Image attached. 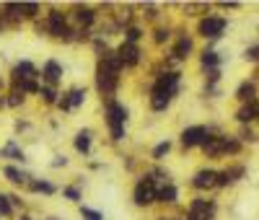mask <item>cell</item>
Segmentation results:
<instances>
[{
  "label": "cell",
  "instance_id": "1",
  "mask_svg": "<svg viewBox=\"0 0 259 220\" xmlns=\"http://www.w3.org/2000/svg\"><path fill=\"white\" fill-rule=\"evenodd\" d=\"M104 109V127L109 135V145H122L127 140V124H130V107L122 99H109L101 101Z\"/></svg>",
  "mask_w": 259,
  "mask_h": 220
},
{
  "label": "cell",
  "instance_id": "2",
  "mask_svg": "<svg viewBox=\"0 0 259 220\" xmlns=\"http://www.w3.org/2000/svg\"><path fill=\"white\" fill-rule=\"evenodd\" d=\"M122 88V73L111 70V67H106L104 62H96L94 67V91L99 94L101 101H109V99H117Z\"/></svg>",
  "mask_w": 259,
  "mask_h": 220
},
{
  "label": "cell",
  "instance_id": "3",
  "mask_svg": "<svg viewBox=\"0 0 259 220\" xmlns=\"http://www.w3.org/2000/svg\"><path fill=\"white\" fill-rule=\"evenodd\" d=\"M155 194H158V184H155L145 171H140L138 176H135L132 194H130L132 205L138 207V210H151V207H155Z\"/></svg>",
  "mask_w": 259,
  "mask_h": 220
},
{
  "label": "cell",
  "instance_id": "4",
  "mask_svg": "<svg viewBox=\"0 0 259 220\" xmlns=\"http://www.w3.org/2000/svg\"><path fill=\"white\" fill-rule=\"evenodd\" d=\"M192 55H195V37H192V34H187L182 26H174V42L168 44V55L166 57L174 65H182Z\"/></svg>",
  "mask_w": 259,
  "mask_h": 220
},
{
  "label": "cell",
  "instance_id": "5",
  "mask_svg": "<svg viewBox=\"0 0 259 220\" xmlns=\"http://www.w3.org/2000/svg\"><path fill=\"white\" fill-rule=\"evenodd\" d=\"M67 13H70V24L75 29H88V31H94L99 26V21H101V13H99V8L91 5V3H73V5H67Z\"/></svg>",
  "mask_w": 259,
  "mask_h": 220
},
{
  "label": "cell",
  "instance_id": "6",
  "mask_svg": "<svg viewBox=\"0 0 259 220\" xmlns=\"http://www.w3.org/2000/svg\"><path fill=\"white\" fill-rule=\"evenodd\" d=\"M24 80H42L39 78V65L29 57H18L8 70V88H18Z\"/></svg>",
  "mask_w": 259,
  "mask_h": 220
},
{
  "label": "cell",
  "instance_id": "7",
  "mask_svg": "<svg viewBox=\"0 0 259 220\" xmlns=\"http://www.w3.org/2000/svg\"><path fill=\"white\" fill-rule=\"evenodd\" d=\"M226 29H228V18L226 16H215V13H207V16H202L200 21H197V34L205 42H218L223 34H226Z\"/></svg>",
  "mask_w": 259,
  "mask_h": 220
},
{
  "label": "cell",
  "instance_id": "8",
  "mask_svg": "<svg viewBox=\"0 0 259 220\" xmlns=\"http://www.w3.org/2000/svg\"><path fill=\"white\" fill-rule=\"evenodd\" d=\"M117 57H119V62L125 70H138V67H143L145 62V50H143V44H127V42H119L117 44Z\"/></svg>",
  "mask_w": 259,
  "mask_h": 220
},
{
  "label": "cell",
  "instance_id": "9",
  "mask_svg": "<svg viewBox=\"0 0 259 220\" xmlns=\"http://www.w3.org/2000/svg\"><path fill=\"white\" fill-rule=\"evenodd\" d=\"M210 135V127L207 124H187L182 132H179V148L184 150H195L205 143V137Z\"/></svg>",
  "mask_w": 259,
  "mask_h": 220
},
{
  "label": "cell",
  "instance_id": "10",
  "mask_svg": "<svg viewBox=\"0 0 259 220\" xmlns=\"http://www.w3.org/2000/svg\"><path fill=\"white\" fill-rule=\"evenodd\" d=\"M39 78H42L44 86L60 88L62 80H65V65L57 60V57H47V60L39 65Z\"/></svg>",
  "mask_w": 259,
  "mask_h": 220
},
{
  "label": "cell",
  "instance_id": "11",
  "mask_svg": "<svg viewBox=\"0 0 259 220\" xmlns=\"http://www.w3.org/2000/svg\"><path fill=\"white\" fill-rule=\"evenodd\" d=\"M0 161L13 164V166H26L29 164V156H26V150L21 148L18 137H8V140L0 145Z\"/></svg>",
  "mask_w": 259,
  "mask_h": 220
},
{
  "label": "cell",
  "instance_id": "12",
  "mask_svg": "<svg viewBox=\"0 0 259 220\" xmlns=\"http://www.w3.org/2000/svg\"><path fill=\"white\" fill-rule=\"evenodd\" d=\"M94 145H96V132L91 130V127H81V130H75V135H73V150L78 156L91 158L94 156Z\"/></svg>",
  "mask_w": 259,
  "mask_h": 220
},
{
  "label": "cell",
  "instance_id": "13",
  "mask_svg": "<svg viewBox=\"0 0 259 220\" xmlns=\"http://www.w3.org/2000/svg\"><path fill=\"white\" fill-rule=\"evenodd\" d=\"M0 176H3L13 189H26L29 179L34 176L31 171H26L24 166H13V164H3L0 166Z\"/></svg>",
  "mask_w": 259,
  "mask_h": 220
},
{
  "label": "cell",
  "instance_id": "14",
  "mask_svg": "<svg viewBox=\"0 0 259 220\" xmlns=\"http://www.w3.org/2000/svg\"><path fill=\"white\" fill-rule=\"evenodd\" d=\"M24 192L26 194H42V197H54V194H60V187L47 176H31Z\"/></svg>",
  "mask_w": 259,
  "mask_h": 220
},
{
  "label": "cell",
  "instance_id": "15",
  "mask_svg": "<svg viewBox=\"0 0 259 220\" xmlns=\"http://www.w3.org/2000/svg\"><path fill=\"white\" fill-rule=\"evenodd\" d=\"M215 176H218L215 168H200V171L192 173V179H189V187H192L195 192L215 189Z\"/></svg>",
  "mask_w": 259,
  "mask_h": 220
},
{
  "label": "cell",
  "instance_id": "16",
  "mask_svg": "<svg viewBox=\"0 0 259 220\" xmlns=\"http://www.w3.org/2000/svg\"><path fill=\"white\" fill-rule=\"evenodd\" d=\"M0 16H3V21H5L8 29H21V26H24L21 3H13V0H8V3H0Z\"/></svg>",
  "mask_w": 259,
  "mask_h": 220
},
{
  "label": "cell",
  "instance_id": "17",
  "mask_svg": "<svg viewBox=\"0 0 259 220\" xmlns=\"http://www.w3.org/2000/svg\"><path fill=\"white\" fill-rule=\"evenodd\" d=\"M223 148H226V135H212V130L205 137V143L200 145L205 158H223Z\"/></svg>",
  "mask_w": 259,
  "mask_h": 220
},
{
  "label": "cell",
  "instance_id": "18",
  "mask_svg": "<svg viewBox=\"0 0 259 220\" xmlns=\"http://www.w3.org/2000/svg\"><path fill=\"white\" fill-rule=\"evenodd\" d=\"M148 39L153 42V47H166V44H171L174 42V26H168V24H155L148 29Z\"/></svg>",
  "mask_w": 259,
  "mask_h": 220
},
{
  "label": "cell",
  "instance_id": "19",
  "mask_svg": "<svg viewBox=\"0 0 259 220\" xmlns=\"http://www.w3.org/2000/svg\"><path fill=\"white\" fill-rule=\"evenodd\" d=\"M161 10H163V5H158V3H138V16H140V24L145 26V24H151V26H155V24H161Z\"/></svg>",
  "mask_w": 259,
  "mask_h": 220
},
{
  "label": "cell",
  "instance_id": "20",
  "mask_svg": "<svg viewBox=\"0 0 259 220\" xmlns=\"http://www.w3.org/2000/svg\"><path fill=\"white\" fill-rule=\"evenodd\" d=\"M155 205H158V207H176V205H179V187H176L174 181L158 187V194H155Z\"/></svg>",
  "mask_w": 259,
  "mask_h": 220
},
{
  "label": "cell",
  "instance_id": "21",
  "mask_svg": "<svg viewBox=\"0 0 259 220\" xmlns=\"http://www.w3.org/2000/svg\"><path fill=\"white\" fill-rule=\"evenodd\" d=\"M187 213H212V215H215V213H218V202L210 200V197L197 194V197H192V200H189Z\"/></svg>",
  "mask_w": 259,
  "mask_h": 220
},
{
  "label": "cell",
  "instance_id": "22",
  "mask_svg": "<svg viewBox=\"0 0 259 220\" xmlns=\"http://www.w3.org/2000/svg\"><path fill=\"white\" fill-rule=\"evenodd\" d=\"M65 96L70 101V111H78V109H83V104L88 101V88L86 86H70V88H65Z\"/></svg>",
  "mask_w": 259,
  "mask_h": 220
},
{
  "label": "cell",
  "instance_id": "23",
  "mask_svg": "<svg viewBox=\"0 0 259 220\" xmlns=\"http://www.w3.org/2000/svg\"><path fill=\"white\" fill-rule=\"evenodd\" d=\"M171 150H174V140L171 137H161V140L151 148V164H163Z\"/></svg>",
  "mask_w": 259,
  "mask_h": 220
},
{
  "label": "cell",
  "instance_id": "24",
  "mask_svg": "<svg viewBox=\"0 0 259 220\" xmlns=\"http://www.w3.org/2000/svg\"><path fill=\"white\" fill-rule=\"evenodd\" d=\"M236 122L239 124H252V122H257V117H259V101H252V104H241L239 109H236Z\"/></svg>",
  "mask_w": 259,
  "mask_h": 220
},
{
  "label": "cell",
  "instance_id": "25",
  "mask_svg": "<svg viewBox=\"0 0 259 220\" xmlns=\"http://www.w3.org/2000/svg\"><path fill=\"white\" fill-rule=\"evenodd\" d=\"M21 16H24V24L26 21L34 24V21H39L44 16V8H42V3H37V0H21Z\"/></svg>",
  "mask_w": 259,
  "mask_h": 220
},
{
  "label": "cell",
  "instance_id": "26",
  "mask_svg": "<svg viewBox=\"0 0 259 220\" xmlns=\"http://www.w3.org/2000/svg\"><path fill=\"white\" fill-rule=\"evenodd\" d=\"M145 37H148V29H145L140 21H138V24H132V26H127L125 31H122V42H127V44H143Z\"/></svg>",
  "mask_w": 259,
  "mask_h": 220
},
{
  "label": "cell",
  "instance_id": "27",
  "mask_svg": "<svg viewBox=\"0 0 259 220\" xmlns=\"http://www.w3.org/2000/svg\"><path fill=\"white\" fill-rule=\"evenodd\" d=\"M60 94H62V91L60 88H54V86H44L42 83V88H39V104H42V107H47V109H54V107H57V101H60Z\"/></svg>",
  "mask_w": 259,
  "mask_h": 220
},
{
  "label": "cell",
  "instance_id": "28",
  "mask_svg": "<svg viewBox=\"0 0 259 220\" xmlns=\"http://www.w3.org/2000/svg\"><path fill=\"white\" fill-rule=\"evenodd\" d=\"M60 197L65 202H70V205H83V189L78 187V184H73V181L62 184V187H60Z\"/></svg>",
  "mask_w": 259,
  "mask_h": 220
},
{
  "label": "cell",
  "instance_id": "29",
  "mask_svg": "<svg viewBox=\"0 0 259 220\" xmlns=\"http://www.w3.org/2000/svg\"><path fill=\"white\" fill-rule=\"evenodd\" d=\"M220 62H223L220 52H215L212 47H205V50L200 52V65H202V70H215V67H220Z\"/></svg>",
  "mask_w": 259,
  "mask_h": 220
},
{
  "label": "cell",
  "instance_id": "30",
  "mask_svg": "<svg viewBox=\"0 0 259 220\" xmlns=\"http://www.w3.org/2000/svg\"><path fill=\"white\" fill-rule=\"evenodd\" d=\"M5 101H8V109L13 111V109H24L29 104V96L21 88H8L5 91Z\"/></svg>",
  "mask_w": 259,
  "mask_h": 220
},
{
  "label": "cell",
  "instance_id": "31",
  "mask_svg": "<svg viewBox=\"0 0 259 220\" xmlns=\"http://www.w3.org/2000/svg\"><path fill=\"white\" fill-rule=\"evenodd\" d=\"M236 99H239L241 104L257 101V83H254V80H244V83L236 88Z\"/></svg>",
  "mask_w": 259,
  "mask_h": 220
},
{
  "label": "cell",
  "instance_id": "32",
  "mask_svg": "<svg viewBox=\"0 0 259 220\" xmlns=\"http://www.w3.org/2000/svg\"><path fill=\"white\" fill-rule=\"evenodd\" d=\"M145 173H148V176L158 184V187H163V184H171L174 179H171V173H168L161 164H151L148 168H145Z\"/></svg>",
  "mask_w": 259,
  "mask_h": 220
},
{
  "label": "cell",
  "instance_id": "33",
  "mask_svg": "<svg viewBox=\"0 0 259 220\" xmlns=\"http://www.w3.org/2000/svg\"><path fill=\"white\" fill-rule=\"evenodd\" d=\"M16 218H18V213L10 205L8 192H0V220H16Z\"/></svg>",
  "mask_w": 259,
  "mask_h": 220
},
{
  "label": "cell",
  "instance_id": "34",
  "mask_svg": "<svg viewBox=\"0 0 259 220\" xmlns=\"http://www.w3.org/2000/svg\"><path fill=\"white\" fill-rule=\"evenodd\" d=\"M210 8H212L210 3H184L182 5V10H184L182 16H200L202 18V16L210 13Z\"/></svg>",
  "mask_w": 259,
  "mask_h": 220
},
{
  "label": "cell",
  "instance_id": "35",
  "mask_svg": "<svg viewBox=\"0 0 259 220\" xmlns=\"http://www.w3.org/2000/svg\"><path fill=\"white\" fill-rule=\"evenodd\" d=\"M88 47L94 50V57H96V60H101V57H104L106 52H111V50H114V47H111V42H109V39H101V37H94Z\"/></svg>",
  "mask_w": 259,
  "mask_h": 220
},
{
  "label": "cell",
  "instance_id": "36",
  "mask_svg": "<svg viewBox=\"0 0 259 220\" xmlns=\"http://www.w3.org/2000/svg\"><path fill=\"white\" fill-rule=\"evenodd\" d=\"M241 140L236 135H226V148H223V156H239L241 153Z\"/></svg>",
  "mask_w": 259,
  "mask_h": 220
},
{
  "label": "cell",
  "instance_id": "37",
  "mask_svg": "<svg viewBox=\"0 0 259 220\" xmlns=\"http://www.w3.org/2000/svg\"><path fill=\"white\" fill-rule=\"evenodd\" d=\"M78 215H81L83 220H104V213L91 207V205H78Z\"/></svg>",
  "mask_w": 259,
  "mask_h": 220
},
{
  "label": "cell",
  "instance_id": "38",
  "mask_svg": "<svg viewBox=\"0 0 259 220\" xmlns=\"http://www.w3.org/2000/svg\"><path fill=\"white\" fill-rule=\"evenodd\" d=\"M236 137L241 140V145H244V143H257V140H259V135L252 130L249 124H241V130H239V135H236Z\"/></svg>",
  "mask_w": 259,
  "mask_h": 220
},
{
  "label": "cell",
  "instance_id": "39",
  "mask_svg": "<svg viewBox=\"0 0 259 220\" xmlns=\"http://www.w3.org/2000/svg\"><path fill=\"white\" fill-rule=\"evenodd\" d=\"M24 94L31 99V96H39V88H42V80H24V83L18 86Z\"/></svg>",
  "mask_w": 259,
  "mask_h": 220
},
{
  "label": "cell",
  "instance_id": "40",
  "mask_svg": "<svg viewBox=\"0 0 259 220\" xmlns=\"http://www.w3.org/2000/svg\"><path fill=\"white\" fill-rule=\"evenodd\" d=\"M67 166H70V158H67L65 153H54L52 161H50V168L52 171H60V168H67Z\"/></svg>",
  "mask_w": 259,
  "mask_h": 220
},
{
  "label": "cell",
  "instance_id": "41",
  "mask_svg": "<svg viewBox=\"0 0 259 220\" xmlns=\"http://www.w3.org/2000/svg\"><path fill=\"white\" fill-rule=\"evenodd\" d=\"M226 173H228V179H231V184H236L244 173H246V166L244 164H231L228 168H226Z\"/></svg>",
  "mask_w": 259,
  "mask_h": 220
},
{
  "label": "cell",
  "instance_id": "42",
  "mask_svg": "<svg viewBox=\"0 0 259 220\" xmlns=\"http://www.w3.org/2000/svg\"><path fill=\"white\" fill-rule=\"evenodd\" d=\"M8 197H10V205H13V210H16L18 215L26 213V200H24L18 192H8Z\"/></svg>",
  "mask_w": 259,
  "mask_h": 220
},
{
  "label": "cell",
  "instance_id": "43",
  "mask_svg": "<svg viewBox=\"0 0 259 220\" xmlns=\"http://www.w3.org/2000/svg\"><path fill=\"white\" fill-rule=\"evenodd\" d=\"M244 60H246V62H259V42L244 50Z\"/></svg>",
  "mask_w": 259,
  "mask_h": 220
},
{
  "label": "cell",
  "instance_id": "44",
  "mask_svg": "<svg viewBox=\"0 0 259 220\" xmlns=\"http://www.w3.org/2000/svg\"><path fill=\"white\" fill-rule=\"evenodd\" d=\"M29 130H31V122L29 119H13V137L16 135H24Z\"/></svg>",
  "mask_w": 259,
  "mask_h": 220
},
{
  "label": "cell",
  "instance_id": "45",
  "mask_svg": "<svg viewBox=\"0 0 259 220\" xmlns=\"http://www.w3.org/2000/svg\"><path fill=\"white\" fill-rule=\"evenodd\" d=\"M218 83H220V67L205 70V86H218Z\"/></svg>",
  "mask_w": 259,
  "mask_h": 220
},
{
  "label": "cell",
  "instance_id": "46",
  "mask_svg": "<svg viewBox=\"0 0 259 220\" xmlns=\"http://www.w3.org/2000/svg\"><path fill=\"white\" fill-rule=\"evenodd\" d=\"M122 166H125L130 173H135V171H138V166H140V161L135 156H125V158H122Z\"/></svg>",
  "mask_w": 259,
  "mask_h": 220
},
{
  "label": "cell",
  "instance_id": "47",
  "mask_svg": "<svg viewBox=\"0 0 259 220\" xmlns=\"http://www.w3.org/2000/svg\"><path fill=\"white\" fill-rule=\"evenodd\" d=\"M182 220H215L212 213H187Z\"/></svg>",
  "mask_w": 259,
  "mask_h": 220
},
{
  "label": "cell",
  "instance_id": "48",
  "mask_svg": "<svg viewBox=\"0 0 259 220\" xmlns=\"http://www.w3.org/2000/svg\"><path fill=\"white\" fill-rule=\"evenodd\" d=\"M88 168H91V171H101V168H104V161H88Z\"/></svg>",
  "mask_w": 259,
  "mask_h": 220
},
{
  "label": "cell",
  "instance_id": "49",
  "mask_svg": "<svg viewBox=\"0 0 259 220\" xmlns=\"http://www.w3.org/2000/svg\"><path fill=\"white\" fill-rule=\"evenodd\" d=\"M220 8H223V10H239L241 3H233V0H231V3H220Z\"/></svg>",
  "mask_w": 259,
  "mask_h": 220
},
{
  "label": "cell",
  "instance_id": "50",
  "mask_svg": "<svg viewBox=\"0 0 259 220\" xmlns=\"http://www.w3.org/2000/svg\"><path fill=\"white\" fill-rule=\"evenodd\" d=\"M8 91V80H5V75H0V94H5Z\"/></svg>",
  "mask_w": 259,
  "mask_h": 220
},
{
  "label": "cell",
  "instance_id": "51",
  "mask_svg": "<svg viewBox=\"0 0 259 220\" xmlns=\"http://www.w3.org/2000/svg\"><path fill=\"white\" fill-rule=\"evenodd\" d=\"M16 220H37V218H34V215H31L29 210H26V213H21V215H18Z\"/></svg>",
  "mask_w": 259,
  "mask_h": 220
},
{
  "label": "cell",
  "instance_id": "52",
  "mask_svg": "<svg viewBox=\"0 0 259 220\" xmlns=\"http://www.w3.org/2000/svg\"><path fill=\"white\" fill-rule=\"evenodd\" d=\"M8 109V101H5V94H0V111Z\"/></svg>",
  "mask_w": 259,
  "mask_h": 220
},
{
  "label": "cell",
  "instance_id": "53",
  "mask_svg": "<svg viewBox=\"0 0 259 220\" xmlns=\"http://www.w3.org/2000/svg\"><path fill=\"white\" fill-rule=\"evenodd\" d=\"M153 220H182V218H176V215H158V218H153Z\"/></svg>",
  "mask_w": 259,
  "mask_h": 220
},
{
  "label": "cell",
  "instance_id": "54",
  "mask_svg": "<svg viewBox=\"0 0 259 220\" xmlns=\"http://www.w3.org/2000/svg\"><path fill=\"white\" fill-rule=\"evenodd\" d=\"M50 127H52V130H60V119L52 117V119H50Z\"/></svg>",
  "mask_w": 259,
  "mask_h": 220
},
{
  "label": "cell",
  "instance_id": "55",
  "mask_svg": "<svg viewBox=\"0 0 259 220\" xmlns=\"http://www.w3.org/2000/svg\"><path fill=\"white\" fill-rule=\"evenodd\" d=\"M44 220H65V218H62V215H54V213H52V215H47Z\"/></svg>",
  "mask_w": 259,
  "mask_h": 220
},
{
  "label": "cell",
  "instance_id": "56",
  "mask_svg": "<svg viewBox=\"0 0 259 220\" xmlns=\"http://www.w3.org/2000/svg\"><path fill=\"white\" fill-rule=\"evenodd\" d=\"M3 31H8V26H5V21H3V16H0V34Z\"/></svg>",
  "mask_w": 259,
  "mask_h": 220
},
{
  "label": "cell",
  "instance_id": "57",
  "mask_svg": "<svg viewBox=\"0 0 259 220\" xmlns=\"http://www.w3.org/2000/svg\"><path fill=\"white\" fill-rule=\"evenodd\" d=\"M257 122H259V117H257Z\"/></svg>",
  "mask_w": 259,
  "mask_h": 220
}]
</instances>
